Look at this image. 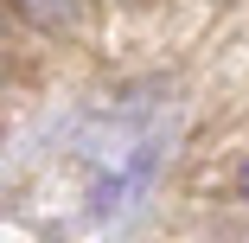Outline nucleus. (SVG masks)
I'll return each mask as SVG.
<instances>
[{
	"label": "nucleus",
	"instance_id": "obj_2",
	"mask_svg": "<svg viewBox=\"0 0 249 243\" xmlns=\"http://www.w3.org/2000/svg\"><path fill=\"white\" fill-rule=\"evenodd\" d=\"M236 186H243V199H249V167H243V173H236Z\"/></svg>",
	"mask_w": 249,
	"mask_h": 243
},
{
	"label": "nucleus",
	"instance_id": "obj_1",
	"mask_svg": "<svg viewBox=\"0 0 249 243\" xmlns=\"http://www.w3.org/2000/svg\"><path fill=\"white\" fill-rule=\"evenodd\" d=\"M19 7L32 19H45V26H71V0H19Z\"/></svg>",
	"mask_w": 249,
	"mask_h": 243
}]
</instances>
